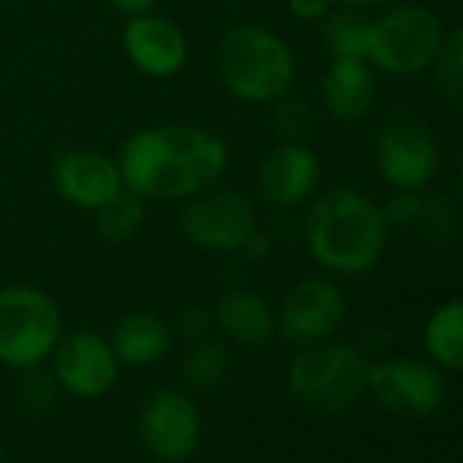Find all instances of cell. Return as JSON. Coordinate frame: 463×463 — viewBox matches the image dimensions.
<instances>
[{
  "label": "cell",
  "instance_id": "cell-1",
  "mask_svg": "<svg viewBox=\"0 0 463 463\" xmlns=\"http://www.w3.org/2000/svg\"><path fill=\"white\" fill-rule=\"evenodd\" d=\"M226 164V142L196 126L139 128L126 139L118 158L123 185L156 199H188L213 185Z\"/></svg>",
  "mask_w": 463,
  "mask_h": 463
},
{
  "label": "cell",
  "instance_id": "cell-2",
  "mask_svg": "<svg viewBox=\"0 0 463 463\" xmlns=\"http://www.w3.org/2000/svg\"><path fill=\"white\" fill-rule=\"evenodd\" d=\"M390 241L382 207L363 191L338 185L325 191L308 210L306 246L317 265L338 276L371 273Z\"/></svg>",
  "mask_w": 463,
  "mask_h": 463
},
{
  "label": "cell",
  "instance_id": "cell-3",
  "mask_svg": "<svg viewBox=\"0 0 463 463\" xmlns=\"http://www.w3.org/2000/svg\"><path fill=\"white\" fill-rule=\"evenodd\" d=\"M218 74L232 96L249 104H268L284 99L295 85L298 63L279 33L262 25H241L221 42Z\"/></svg>",
  "mask_w": 463,
  "mask_h": 463
},
{
  "label": "cell",
  "instance_id": "cell-4",
  "mask_svg": "<svg viewBox=\"0 0 463 463\" xmlns=\"http://www.w3.org/2000/svg\"><path fill=\"white\" fill-rule=\"evenodd\" d=\"M368 357L349 344H308L287 368L289 392L308 409L335 414L368 392Z\"/></svg>",
  "mask_w": 463,
  "mask_h": 463
},
{
  "label": "cell",
  "instance_id": "cell-5",
  "mask_svg": "<svg viewBox=\"0 0 463 463\" xmlns=\"http://www.w3.org/2000/svg\"><path fill=\"white\" fill-rule=\"evenodd\" d=\"M63 335L55 300L28 284L0 289V363L14 371L42 368Z\"/></svg>",
  "mask_w": 463,
  "mask_h": 463
},
{
  "label": "cell",
  "instance_id": "cell-6",
  "mask_svg": "<svg viewBox=\"0 0 463 463\" xmlns=\"http://www.w3.org/2000/svg\"><path fill=\"white\" fill-rule=\"evenodd\" d=\"M444 36L439 14L417 4H403L371 23L365 61L387 77H417L430 69Z\"/></svg>",
  "mask_w": 463,
  "mask_h": 463
},
{
  "label": "cell",
  "instance_id": "cell-7",
  "mask_svg": "<svg viewBox=\"0 0 463 463\" xmlns=\"http://www.w3.org/2000/svg\"><path fill=\"white\" fill-rule=\"evenodd\" d=\"M376 169L392 191L428 188L439 172V145L430 128L414 115H390L376 137Z\"/></svg>",
  "mask_w": 463,
  "mask_h": 463
},
{
  "label": "cell",
  "instance_id": "cell-8",
  "mask_svg": "<svg viewBox=\"0 0 463 463\" xmlns=\"http://www.w3.org/2000/svg\"><path fill=\"white\" fill-rule=\"evenodd\" d=\"M183 235L204 251H241L257 232L251 202L235 188H202L180 213Z\"/></svg>",
  "mask_w": 463,
  "mask_h": 463
},
{
  "label": "cell",
  "instance_id": "cell-9",
  "mask_svg": "<svg viewBox=\"0 0 463 463\" xmlns=\"http://www.w3.org/2000/svg\"><path fill=\"white\" fill-rule=\"evenodd\" d=\"M137 433L153 458L164 463L185 460L199 449L202 441L199 406L185 390L158 387L139 406Z\"/></svg>",
  "mask_w": 463,
  "mask_h": 463
},
{
  "label": "cell",
  "instance_id": "cell-10",
  "mask_svg": "<svg viewBox=\"0 0 463 463\" xmlns=\"http://www.w3.org/2000/svg\"><path fill=\"white\" fill-rule=\"evenodd\" d=\"M349 303L344 289L322 276L300 279L289 287L276 311L279 333L300 346L327 341L346 319Z\"/></svg>",
  "mask_w": 463,
  "mask_h": 463
},
{
  "label": "cell",
  "instance_id": "cell-11",
  "mask_svg": "<svg viewBox=\"0 0 463 463\" xmlns=\"http://www.w3.org/2000/svg\"><path fill=\"white\" fill-rule=\"evenodd\" d=\"M368 392L387 411L430 417L441 409L447 398V384L436 365L411 357H395L384 363H371Z\"/></svg>",
  "mask_w": 463,
  "mask_h": 463
},
{
  "label": "cell",
  "instance_id": "cell-12",
  "mask_svg": "<svg viewBox=\"0 0 463 463\" xmlns=\"http://www.w3.org/2000/svg\"><path fill=\"white\" fill-rule=\"evenodd\" d=\"M120 373V360L109 338L93 330H77L61 335L52 352V376L61 390L74 398H101L107 395Z\"/></svg>",
  "mask_w": 463,
  "mask_h": 463
},
{
  "label": "cell",
  "instance_id": "cell-13",
  "mask_svg": "<svg viewBox=\"0 0 463 463\" xmlns=\"http://www.w3.org/2000/svg\"><path fill=\"white\" fill-rule=\"evenodd\" d=\"M52 183L66 202L82 210H99L126 188L118 161L93 147H74L61 153L52 164Z\"/></svg>",
  "mask_w": 463,
  "mask_h": 463
},
{
  "label": "cell",
  "instance_id": "cell-14",
  "mask_svg": "<svg viewBox=\"0 0 463 463\" xmlns=\"http://www.w3.org/2000/svg\"><path fill=\"white\" fill-rule=\"evenodd\" d=\"M123 50L126 58L142 74L153 80L175 77L188 61V42L183 31L158 14H134L123 28Z\"/></svg>",
  "mask_w": 463,
  "mask_h": 463
},
{
  "label": "cell",
  "instance_id": "cell-15",
  "mask_svg": "<svg viewBox=\"0 0 463 463\" xmlns=\"http://www.w3.org/2000/svg\"><path fill=\"white\" fill-rule=\"evenodd\" d=\"M319 175V156L303 142H287L265 156L260 169V188L276 207H295L314 194Z\"/></svg>",
  "mask_w": 463,
  "mask_h": 463
},
{
  "label": "cell",
  "instance_id": "cell-16",
  "mask_svg": "<svg viewBox=\"0 0 463 463\" xmlns=\"http://www.w3.org/2000/svg\"><path fill=\"white\" fill-rule=\"evenodd\" d=\"M322 99L333 120H363L376 104L373 66L365 58H333L322 82Z\"/></svg>",
  "mask_w": 463,
  "mask_h": 463
},
{
  "label": "cell",
  "instance_id": "cell-17",
  "mask_svg": "<svg viewBox=\"0 0 463 463\" xmlns=\"http://www.w3.org/2000/svg\"><path fill=\"white\" fill-rule=\"evenodd\" d=\"M213 319L226 338H232L241 346H262L279 330L273 306L260 292L243 287L226 289L218 298Z\"/></svg>",
  "mask_w": 463,
  "mask_h": 463
},
{
  "label": "cell",
  "instance_id": "cell-18",
  "mask_svg": "<svg viewBox=\"0 0 463 463\" xmlns=\"http://www.w3.org/2000/svg\"><path fill=\"white\" fill-rule=\"evenodd\" d=\"M172 341H175V330L161 317L147 311L126 314L109 335V344L120 365H131V368L156 365L169 354Z\"/></svg>",
  "mask_w": 463,
  "mask_h": 463
},
{
  "label": "cell",
  "instance_id": "cell-19",
  "mask_svg": "<svg viewBox=\"0 0 463 463\" xmlns=\"http://www.w3.org/2000/svg\"><path fill=\"white\" fill-rule=\"evenodd\" d=\"M428 357L447 371L463 373V298L439 306L422 330Z\"/></svg>",
  "mask_w": 463,
  "mask_h": 463
},
{
  "label": "cell",
  "instance_id": "cell-20",
  "mask_svg": "<svg viewBox=\"0 0 463 463\" xmlns=\"http://www.w3.org/2000/svg\"><path fill=\"white\" fill-rule=\"evenodd\" d=\"M145 221V204L142 196L123 188L120 194H115L109 202H104L96 210V226H99V235L107 243H126L131 241L139 226Z\"/></svg>",
  "mask_w": 463,
  "mask_h": 463
},
{
  "label": "cell",
  "instance_id": "cell-21",
  "mask_svg": "<svg viewBox=\"0 0 463 463\" xmlns=\"http://www.w3.org/2000/svg\"><path fill=\"white\" fill-rule=\"evenodd\" d=\"M368 33L371 23L357 14V9L330 12L325 17V47L333 58H365L368 55Z\"/></svg>",
  "mask_w": 463,
  "mask_h": 463
},
{
  "label": "cell",
  "instance_id": "cell-22",
  "mask_svg": "<svg viewBox=\"0 0 463 463\" xmlns=\"http://www.w3.org/2000/svg\"><path fill=\"white\" fill-rule=\"evenodd\" d=\"M430 71L439 96L452 107H463V25L444 36Z\"/></svg>",
  "mask_w": 463,
  "mask_h": 463
},
{
  "label": "cell",
  "instance_id": "cell-23",
  "mask_svg": "<svg viewBox=\"0 0 463 463\" xmlns=\"http://www.w3.org/2000/svg\"><path fill=\"white\" fill-rule=\"evenodd\" d=\"M411 229H417L420 238L428 241V243H433V246L449 243V238L455 235V229H458V210L449 202V196L441 194V191L422 188L420 191L417 221H414Z\"/></svg>",
  "mask_w": 463,
  "mask_h": 463
},
{
  "label": "cell",
  "instance_id": "cell-24",
  "mask_svg": "<svg viewBox=\"0 0 463 463\" xmlns=\"http://www.w3.org/2000/svg\"><path fill=\"white\" fill-rule=\"evenodd\" d=\"M229 368V354L226 346L210 338H199L191 344L185 363H183V376L191 390H213L215 384L223 382Z\"/></svg>",
  "mask_w": 463,
  "mask_h": 463
},
{
  "label": "cell",
  "instance_id": "cell-25",
  "mask_svg": "<svg viewBox=\"0 0 463 463\" xmlns=\"http://www.w3.org/2000/svg\"><path fill=\"white\" fill-rule=\"evenodd\" d=\"M58 382L55 376L42 373L39 368H28L23 379V401L33 411H52L58 403Z\"/></svg>",
  "mask_w": 463,
  "mask_h": 463
},
{
  "label": "cell",
  "instance_id": "cell-26",
  "mask_svg": "<svg viewBox=\"0 0 463 463\" xmlns=\"http://www.w3.org/2000/svg\"><path fill=\"white\" fill-rule=\"evenodd\" d=\"M382 207V215L390 229H406L414 226L417 210H420V191H392Z\"/></svg>",
  "mask_w": 463,
  "mask_h": 463
},
{
  "label": "cell",
  "instance_id": "cell-27",
  "mask_svg": "<svg viewBox=\"0 0 463 463\" xmlns=\"http://www.w3.org/2000/svg\"><path fill=\"white\" fill-rule=\"evenodd\" d=\"M210 325H213V317L204 311V308H196V306H188V308H183L180 314H177V319H175V333L180 335V338H185V341H199V338H207V330H210Z\"/></svg>",
  "mask_w": 463,
  "mask_h": 463
},
{
  "label": "cell",
  "instance_id": "cell-28",
  "mask_svg": "<svg viewBox=\"0 0 463 463\" xmlns=\"http://www.w3.org/2000/svg\"><path fill=\"white\" fill-rule=\"evenodd\" d=\"M335 6V0H287V9L295 20L303 23H317L325 20Z\"/></svg>",
  "mask_w": 463,
  "mask_h": 463
},
{
  "label": "cell",
  "instance_id": "cell-29",
  "mask_svg": "<svg viewBox=\"0 0 463 463\" xmlns=\"http://www.w3.org/2000/svg\"><path fill=\"white\" fill-rule=\"evenodd\" d=\"M107 4L112 6V9H118V12H123V14H128V17H134V14H145V12H150L158 0H107Z\"/></svg>",
  "mask_w": 463,
  "mask_h": 463
},
{
  "label": "cell",
  "instance_id": "cell-30",
  "mask_svg": "<svg viewBox=\"0 0 463 463\" xmlns=\"http://www.w3.org/2000/svg\"><path fill=\"white\" fill-rule=\"evenodd\" d=\"M335 4H341L346 9H373V6L390 4V0H335Z\"/></svg>",
  "mask_w": 463,
  "mask_h": 463
},
{
  "label": "cell",
  "instance_id": "cell-31",
  "mask_svg": "<svg viewBox=\"0 0 463 463\" xmlns=\"http://www.w3.org/2000/svg\"><path fill=\"white\" fill-rule=\"evenodd\" d=\"M0 463H4V439H0Z\"/></svg>",
  "mask_w": 463,
  "mask_h": 463
},
{
  "label": "cell",
  "instance_id": "cell-32",
  "mask_svg": "<svg viewBox=\"0 0 463 463\" xmlns=\"http://www.w3.org/2000/svg\"><path fill=\"white\" fill-rule=\"evenodd\" d=\"M460 172H463V158H460Z\"/></svg>",
  "mask_w": 463,
  "mask_h": 463
}]
</instances>
